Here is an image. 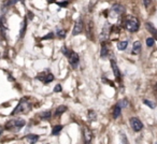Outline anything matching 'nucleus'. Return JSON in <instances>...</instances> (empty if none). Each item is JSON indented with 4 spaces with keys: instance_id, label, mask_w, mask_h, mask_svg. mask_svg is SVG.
Returning <instances> with one entry per match:
<instances>
[{
    "instance_id": "1",
    "label": "nucleus",
    "mask_w": 157,
    "mask_h": 144,
    "mask_svg": "<svg viewBox=\"0 0 157 144\" xmlns=\"http://www.w3.org/2000/svg\"><path fill=\"white\" fill-rule=\"evenodd\" d=\"M33 106H31V103L28 101L27 98H23V99L18 102L17 106L14 109V111L11 113L12 115H16V114H27L28 112L31 110Z\"/></svg>"
},
{
    "instance_id": "31",
    "label": "nucleus",
    "mask_w": 157,
    "mask_h": 144,
    "mask_svg": "<svg viewBox=\"0 0 157 144\" xmlns=\"http://www.w3.org/2000/svg\"><path fill=\"white\" fill-rule=\"evenodd\" d=\"M62 53L65 54L66 56H68V55H69V53H70V52H69V51L67 50V47L65 46V47H62Z\"/></svg>"
},
{
    "instance_id": "24",
    "label": "nucleus",
    "mask_w": 157,
    "mask_h": 144,
    "mask_svg": "<svg viewBox=\"0 0 157 144\" xmlns=\"http://www.w3.org/2000/svg\"><path fill=\"white\" fill-rule=\"evenodd\" d=\"M154 43H155L154 38H148V39H146V45H148V47L153 46V45H154Z\"/></svg>"
},
{
    "instance_id": "13",
    "label": "nucleus",
    "mask_w": 157,
    "mask_h": 144,
    "mask_svg": "<svg viewBox=\"0 0 157 144\" xmlns=\"http://www.w3.org/2000/svg\"><path fill=\"white\" fill-rule=\"evenodd\" d=\"M27 142H29V143H36L37 141L39 140V135H27L25 137Z\"/></svg>"
},
{
    "instance_id": "5",
    "label": "nucleus",
    "mask_w": 157,
    "mask_h": 144,
    "mask_svg": "<svg viewBox=\"0 0 157 144\" xmlns=\"http://www.w3.org/2000/svg\"><path fill=\"white\" fill-rule=\"evenodd\" d=\"M130 125H131V127H132V129L135 130L136 132H139V131H141V129L143 128L142 122L140 121L139 118H137V117L130 118Z\"/></svg>"
},
{
    "instance_id": "29",
    "label": "nucleus",
    "mask_w": 157,
    "mask_h": 144,
    "mask_svg": "<svg viewBox=\"0 0 157 144\" xmlns=\"http://www.w3.org/2000/svg\"><path fill=\"white\" fill-rule=\"evenodd\" d=\"M54 91H55V93H59V91H61V86H60L59 84L56 85V87L54 88Z\"/></svg>"
},
{
    "instance_id": "8",
    "label": "nucleus",
    "mask_w": 157,
    "mask_h": 144,
    "mask_svg": "<svg viewBox=\"0 0 157 144\" xmlns=\"http://www.w3.org/2000/svg\"><path fill=\"white\" fill-rule=\"evenodd\" d=\"M110 33H111V26H110V24L106 23L104 25L103 29L101 31V35H100V40H106V39L109 38Z\"/></svg>"
},
{
    "instance_id": "30",
    "label": "nucleus",
    "mask_w": 157,
    "mask_h": 144,
    "mask_svg": "<svg viewBox=\"0 0 157 144\" xmlns=\"http://www.w3.org/2000/svg\"><path fill=\"white\" fill-rule=\"evenodd\" d=\"M57 4H58V6L59 7H67L68 6V1H65V2H56Z\"/></svg>"
},
{
    "instance_id": "23",
    "label": "nucleus",
    "mask_w": 157,
    "mask_h": 144,
    "mask_svg": "<svg viewBox=\"0 0 157 144\" xmlns=\"http://www.w3.org/2000/svg\"><path fill=\"white\" fill-rule=\"evenodd\" d=\"M117 106H121L122 109H123V108H126V106H128V101L126 99L121 100V101H119V102H117Z\"/></svg>"
},
{
    "instance_id": "10",
    "label": "nucleus",
    "mask_w": 157,
    "mask_h": 144,
    "mask_svg": "<svg viewBox=\"0 0 157 144\" xmlns=\"http://www.w3.org/2000/svg\"><path fill=\"white\" fill-rule=\"evenodd\" d=\"M141 50H142V47H141V42L140 41H136L133 43V46H132V51H131V53L132 54H138L141 53Z\"/></svg>"
},
{
    "instance_id": "14",
    "label": "nucleus",
    "mask_w": 157,
    "mask_h": 144,
    "mask_svg": "<svg viewBox=\"0 0 157 144\" xmlns=\"http://www.w3.org/2000/svg\"><path fill=\"white\" fill-rule=\"evenodd\" d=\"M145 26H146V29H148V31L152 33V35H154V38L157 40V30L155 29L154 27H153V25H152V24H150V23H146V24H145Z\"/></svg>"
},
{
    "instance_id": "4",
    "label": "nucleus",
    "mask_w": 157,
    "mask_h": 144,
    "mask_svg": "<svg viewBox=\"0 0 157 144\" xmlns=\"http://www.w3.org/2000/svg\"><path fill=\"white\" fill-rule=\"evenodd\" d=\"M37 79L42 81L45 84H48V83H51L54 80V75L51 72H48V71H45V72H42V73L39 74Z\"/></svg>"
},
{
    "instance_id": "25",
    "label": "nucleus",
    "mask_w": 157,
    "mask_h": 144,
    "mask_svg": "<svg viewBox=\"0 0 157 144\" xmlns=\"http://www.w3.org/2000/svg\"><path fill=\"white\" fill-rule=\"evenodd\" d=\"M57 35H58V38H60V39L65 38L66 37V30H58Z\"/></svg>"
},
{
    "instance_id": "15",
    "label": "nucleus",
    "mask_w": 157,
    "mask_h": 144,
    "mask_svg": "<svg viewBox=\"0 0 157 144\" xmlns=\"http://www.w3.org/2000/svg\"><path fill=\"white\" fill-rule=\"evenodd\" d=\"M121 113H122V108L121 106H119L117 104H116V106H115V109H114V111H113V117L114 118H117L121 115Z\"/></svg>"
},
{
    "instance_id": "33",
    "label": "nucleus",
    "mask_w": 157,
    "mask_h": 144,
    "mask_svg": "<svg viewBox=\"0 0 157 144\" xmlns=\"http://www.w3.org/2000/svg\"><path fill=\"white\" fill-rule=\"evenodd\" d=\"M48 3H53V2H55V0H48Z\"/></svg>"
},
{
    "instance_id": "28",
    "label": "nucleus",
    "mask_w": 157,
    "mask_h": 144,
    "mask_svg": "<svg viewBox=\"0 0 157 144\" xmlns=\"http://www.w3.org/2000/svg\"><path fill=\"white\" fill-rule=\"evenodd\" d=\"M54 37V33H48V35H45V37H43V38H42V40H46V39H52Z\"/></svg>"
},
{
    "instance_id": "20",
    "label": "nucleus",
    "mask_w": 157,
    "mask_h": 144,
    "mask_svg": "<svg viewBox=\"0 0 157 144\" xmlns=\"http://www.w3.org/2000/svg\"><path fill=\"white\" fill-rule=\"evenodd\" d=\"M108 47H107V45L104 44H102V48H101V57H106V56H108Z\"/></svg>"
},
{
    "instance_id": "22",
    "label": "nucleus",
    "mask_w": 157,
    "mask_h": 144,
    "mask_svg": "<svg viewBox=\"0 0 157 144\" xmlns=\"http://www.w3.org/2000/svg\"><path fill=\"white\" fill-rule=\"evenodd\" d=\"M88 119L89 122H94L96 119V113L94 111H88Z\"/></svg>"
},
{
    "instance_id": "26",
    "label": "nucleus",
    "mask_w": 157,
    "mask_h": 144,
    "mask_svg": "<svg viewBox=\"0 0 157 144\" xmlns=\"http://www.w3.org/2000/svg\"><path fill=\"white\" fill-rule=\"evenodd\" d=\"M20 1V0H8V2L6 3V7H11V6H14L15 3Z\"/></svg>"
},
{
    "instance_id": "9",
    "label": "nucleus",
    "mask_w": 157,
    "mask_h": 144,
    "mask_svg": "<svg viewBox=\"0 0 157 144\" xmlns=\"http://www.w3.org/2000/svg\"><path fill=\"white\" fill-rule=\"evenodd\" d=\"M111 67H112L113 74H114L115 79L117 80V81H119V80H121V72H119V67H117V65H116L115 60H113V59L111 60Z\"/></svg>"
},
{
    "instance_id": "17",
    "label": "nucleus",
    "mask_w": 157,
    "mask_h": 144,
    "mask_svg": "<svg viewBox=\"0 0 157 144\" xmlns=\"http://www.w3.org/2000/svg\"><path fill=\"white\" fill-rule=\"evenodd\" d=\"M127 46H128V42L127 41H122V42H119V44H117V48H119V51L126 50Z\"/></svg>"
},
{
    "instance_id": "11",
    "label": "nucleus",
    "mask_w": 157,
    "mask_h": 144,
    "mask_svg": "<svg viewBox=\"0 0 157 144\" xmlns=\"http://www.w3.org/2000/svg\"><path fill=\"white\" fill-rule=\"evenodd\" d=\"M112 11L117 15H122L125 12V8L121 4H114L112 7Z\"/></svg>"
},
{
    "instance_id": "3",
    "label": "nucleus",
    "mask_w": 157,
    "mask_h": 144,
    "mask_svg": "<svg viewBox=\"0 0 157 144\" xmlns=\"http://www.w3.org/2000/svg\"><path fill=\"white\" fill-rule=\"evenodd\" d=\"M125 25H126V28L131 33H135L139 29V21L136 17H128Z\"/></svg>"
},
{
    "instance_id": "21",
    "label": "nucleus",
    "mask_w": 157,
    "mask_h": 144,
    "mask_svg": "<svg viewBox=\"0 0 157 144\" xmlns=\"http://www.w3.org/2000/svg\"><path fill=\"white\" fill-rule=\"evenodd\" d=\"M40 117L42 118V119H48V118L51 117V112L48 111V112H42L41 114H40Z\"/></svg>"
},
{
    "instance_id": "34",
    "label": "nucleus",
    "mask_w": 157,
    "mask_h": 144,
    "mask_svg": "<svg viewBox=\"0 0 157 144\" xmlns=\"http://www.w3.org/2000/svg\"><path fill=\"white\" fill-rule=\"evenodd\" d=\"M156 88H157V83H156Z\"/></svg>"
},
{
    "instance_id": "6",
    "label": "nucleus",
    "mask_w": 157,
    "mask_h": 144,
    "mask_svg": "<svg viewBox=\"0 0 157 144\" xmlns=\"http://www.w3.org/2000/svg\"><path fill=\"white\" fill-rule=\"evenodd\" d=\"M68 58H69V62H70V65L72 66L73 68L77 67L79 65V62H80V58H79V55H77L75 52H70L68 55Z\"/></svg>"
},
{
    "instance_id": "32",
    "label": "nucleus",
    "mask_w": 157,
    "mask_h": 144,
    "mask_svg": "<svg viewBox=\"0 0 157 144\" xmlns=\"http://www.w3.org/2000/svg\"><path fill=\"white\" fill-rule=\"evenodd\" d=\"M143 3H144L145 8H148V4L151 3V0H143Z\"/></svg>"
},
{
    "instance_id": "27",
    "label": "nucleus",
    "mask_w": 157,
    "mask_h": 144,
    "mask_svg": "<svg viewBox=\"0 0 157 144\" xmlns=\"http://www.w3.org/2000/svg\"><path fill=\"white\" fill-rule=\"evenodd\" d=\"M143 102H144L145 104H146V106H150L151 109H154V108H155V106H154V104H153V102H152V101H148V100L145 99L144 101H143Z\"/></svg>"
},
{
    "instance_id": "18",
    "label": "nucleus",
    "mask_w": 157,
    "mask_h": 144,
    "mask_svg": "<svg viewBox=\"0 0 157 144\" xmlns=\"http://www.w3.org/2000/svg\"><path fill=\"white\" fill-rule=\"evenodd\" d=\"M67 111V106H58L57 108V110H56V113L55 114L58 116V115H61L64 112H66Z\"/></svg>"
},
{
    "instance_id": "19",
    "label": "nucleus",
    "mask_w": 157,
    "mask_h": 144,
    "mask_svg": "<svg viewBox=\"0 0 157 144\" xmlns=\"http://www.w3.org/2000/svg\"><path fill=\"white\" fill-rule=\"evenodd\" d=\"M26 26H27V21L25 20L24 22H23V25H22V29H21V33H20V37L21 38H23L25 35V31H26Z\"/></svg>"
},
{
    "instance_id": "2",
    "label": "nucleus",
    "mask_w": 157,
    "mask_h": 144,
    "mask_svg": "<svg viewBox=\"0 0 157 144\" xmlns=\"http://www.w3.org/2000/svg\"><path fill=\"white\" fill-rule=\"evenodd\" d=\"M26 122L24 119L17 118V119H11V121L7 122L6 124V129L8 130H13V131H18L22 127L25 126Z\"/></svg>"
},
{
    "instance_id": "7",
    "label": "nucleus",
    "mask_w": 157,
    "mask_h": 144,
    "mask_svg": "<svg viewBox=\"0 0 157 144\" xmlns=\"http://www.w3.org/2000/svg\"><path fill=\"white\" fill-rule=\"evenodd\" d=\"M82 30H83V22L81 20V17L75 22L74 24V27H73V30H72V35H77L79 33H82Z\"/></svg>"
},
{
    "instance_id": "16",
    "label": "nucleus",
    "mask_w": 157,
    "mask_h": 144,
    "mask_svg": "<svg viewBox=\"0 0 157 144\" xmlns=\"http://www.w3.org/2000/svg\"><path fill=\"white\" fill-rule=\"evenodd\" d=\"M62 130V126L61 125H57L53 128V131H52V135H59V132Z\"/></svg>"
},
{
    "instance_id": "12",
    "label": "nucleus",
    "mask_w": 157,
    "mask_h": 144,
    "mask_svg": "<svg viewBox=\"0 0 157 144\" xmlns=\"http://www.w3.org/2000/svg\"><path fill=\"white\" fill-rule=\"evenodd\" d=\"M83 135H84V139H85L86 143H89V142L92 141L93 133H92V131H90V130H88L87 128H84V129H83Z\"/></svg>"
}]
</instances>
